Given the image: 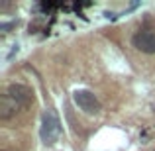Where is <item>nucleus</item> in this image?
<instances>
[{
    "label": "nucleus",
    "instance_id": "0eeeda50",
    "mask_svg": "<svg viewBox=\"0 0 155 151\" xmlns=\"http://www.w3.org/2000/svg\"><path fill=\"white\" fill-rule=\"evenodd\" d=\"M14 26H16V22H8V24H2V26H0V31H2V34H8V30H12Z\"/></svg>",
    "mask_w": 155,
    "mask_h": 151
},
{
    "label": "nucleus",
    "instance_id": "423d86ee",
    "mask_svg": "<svg viewBox=\"0 0 155 151\" xmlns=\"http://www.w3.org/2000/svg\"><path fill=\"white\" fill-rule=\"evenodd\" d=\"M155 137V128H151V126H145L143 130L140 132V140L143 141V143H147V141H151Z\"/></svg>",
    "mask_w": 155,
    "mask_h": 151
},
{
    "label": "nucleus",
    "instance_id": "f03ea898",
    "mask_svg": "<svg viewBox=\"0 0 155 151\" xmlns=\"http://www.w3.org/2000/svg\"><path fill=\"white\" fill-rule=\"evenodd\" d=\"M73 100L79 106V110H83L84 114H91V116H94V114H98L102 110V106H100L98 98L94 96V92L87 90V88H77L73 92Z\"/></svg>",
    "mask_w": 155,
    "mask_h": 151
},
{
    "label": "nucleus",
    "instance_id": "f257e3e1",
    "mask_svg": "<svg viewBox=\"0 0 155 151\" xmlns=\"http://www.w3.org/2000/svg\"><path fill=\"white\" fill-rule=\"evenodd\" d=\"M39 137L45 145H53L61 137V122L55 110H45L41 116V128H39Z\"/></svg>",
    "mask_w": 155,
    "mask_h": 151
},
{
    "label": "nucleus",
    "instance_id": "39448f33",
    "mask_svg": "<svg viewBox=\"0 0 155 151\" xmlns=\"http://www.w3.org/2000/svg\"><path fill=\"white\" fill-rule=\"evenodd\" d=\"M20 110V104L12 98L10 94H2L0 98V118L2 120H10L12 116H16V112Z\"/></svg>",
    "mask_w": 155,
    "mask_h": 151
},
{
    "label": "nucleus",
    "instance_id": "6e6552de",
    "mask_svg": "<svg viewBox=\"0 0 155 151\" xmlns=\"http://www.w3.org/2000/svg\"><path fill=\"white\" fill-rule=\"evenodd\" d=\"M153 112H155V100H153Z\"/></svg>",
    "mask_w": 155,
    "mask_h": 151
},
{
    "label": "nucleus",
    "instance_id": "1a4fd4ad",
    "mask_svg": "<svg viewBox=\"0 0 155 151\" xmlns=\"http://www.w3.org/2000/svg\"><path fill=\"white\" fill-rule=\"evenodd\" d=\"M153 151H155V149H153Z\"/></svg>",
    "mask_w": 155,
    "mask_h": 151
},
{
    "label": "nucleus",
    "instance_id": "20e7f679",
    "mask_svg": "<svg viewBox=\"0 0 155 151\" xmlns=\"http://www.w3.org/2000/svg\"><path fill=\"white\" fill-rule=\"evenodd\" d=\"M6 94H10L12 98L18 102L20 108H28V106L34 102V92H31V88L26 87V84H10Z\"/></svg>",
    "mask_w": 155,
    "mask_h": 151
},
{
    "label": "nucleus",
    "instance_id": "7ed1b4c3",
    "mask_svg": "<svg viewBox=\"0 0 155 151\" xmlns=\"http://www.w3.org/2000/svg\"><path fill=\"white\" fill-rule=\"evenodd\" d=\"M132 43L137 51L147 53V55H153L155 53V31L153 30H140L134 34Z\"/></svg>",
    "mask_w": 155,
    "mask_h": 151
}]
</instances>
